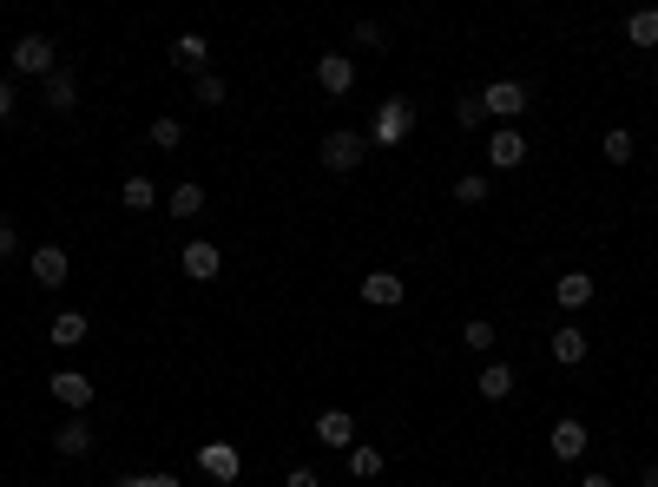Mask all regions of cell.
Wrapping results in <instances>:
<instances>
[{"instance_id": "83f0119b", "label": "cell", "mask_w": 658, "mask_h": 487, "mask_svg": "<svg viewBox=\"0 0 658 487\" xmlns=\"http://www.w3.org/2000/svg\"><path fill=\"white\" fill-rule=\"evenodd\" d=\"M481 119H487V106H481V93H468V99H461V106H455V126H481Z\"/></svg>"}, {"instance_id": "e0dca14e", "label": "cell", "mask_w": 658, "mask_h": 487, "mask_svg": "<svg viewBox=\"0 0 658 487\" xmlns=\"http://www.w3.org/2000/svg\"><path fill=\"white\" fill-rule=\"evenodd\" d=\"M626 40H632L639 53H652V47H658V7H639V14L626 20Z\"/></svg>"}, {"instance_id": "6da1fadb", "label": "cell", "mask_w": 658, "mask_h": 487, "mask_svg": "<svg viewBox=\"0 0 658 487\" xmlns=\"http://www.w3.org/2000/svg\"><path fill=\"white\" fill-rule=\"evenodd\" d=\"M415 132V106L408 99H382V112H376V126H369V145H382V152H395V145Z\"/></svg>"}, {"instance_id": "7402d4cb", "label": "cell", "mask_w": 658, "mask_h": 487, "mask_svg": "<svg viewBox=\"0 0 658 487\" xmlns=\"http://www.w3.org/2000/svg\"><path fill=\"white\" fill-rule=\"evenodd\" d=\"M349 474H356V481H376V474H382V448L356 441V448H349Z\"/></svg>"}, {"instance_id": "5bb4252c", "label": "cell", "mask_w": 658, "mask_h": 487, "mask_svg": "<svg viewBox=\"0 0 658 487\" xmlns=\"http://www.w3.org/2000/svg\"><path fill=\"white\" fill-rule=\"evenodd\" d=\"M553 297H560V310H586V303H593V277H586V270H566V277L553 283Z\"/></svg>"}, {"instance_id": "5b68a950", "label": "cell", "mask_w": 658, "mask_h": 487, "mask_svg": "<svg viewBox=\"0 0 658 487\" xmlns=\"http://www.w3.org/2000/svg\"><path fill=\"white\" fill-rule=\"evenodd\" d=\"M316 86H323L329 99H343L349 86H356V60H349V53H323V60H316Z\"/></svg>"}, {"instance_id": "9c48e42d", "label": "cell", "mask_w": 658, "mask_h": 487, "mask_svg": "<svg viewBox=\"0 0 658 487\" xmlns=\"http://www.w3.org/2000/svg\"><path fill=\"white\" fill-rule=\"evenodd\" d=\"M178 264H185V277H191V283H211V277L224 270V251L198 237V244H185V257H178Z\"/></svg>"}, {"instance_id": "cb8c5ba5", "label": "cell", "mask_w": 658, "mask_h": 487, "mask_svg": "<svg viewBox=\"0 0 658 487\" xmlns=\"http://www.w3.org/2000/svg\"><path fill=\"white\" fill-rule=\"evenodd\" d=\"M204 211V185H172V218H198Z\"/></svg>"}, {"instance_id": "ffe728a7", "label": "cell", "mask_w": 658, "mask_h": 487, "mask_svg": "<svg viewBox=\"0 0 658 487\" xmlns=\"http://www.w3.org/2000/svg\"><path fill=\"white\" fill-rule=\"evenodd\" d=\"M47 336H53V343H60V349H73V343H86V316H79V310H66V316H53V323H47Z\"/></svg>"}, {"instance_id": "9a60e30c", "label": "cell", "mask_w": 658, "mask_h": 487, "mask_svg": "<svg viewBox=\"0 0 658 487\" xmlns=\"http://www.w3.org/2000/svg\"><path fill=\"white\" fill-rule=\"evenodd\" d=\"M204 60H211V47H204L198 33H178V40H172V66H185V73L204 79Z\"/></svg>"}, {"instance_id": "7a4b0ae2", "label": "cell", "mask_w": 658, "mask_h": 487, "mask_svg": "<svg viewBox=\"0 0 658 487\" xmlns=\"http://www.w3.org/2000/svg\"><path fill=\"white\" fill-rule=\"evenodd\" d=\"M14 73H60V53H53V40L47 33H20L14 40Z\"/></svg>"}, {"instance_id": "ba28073f", "label": "cell", "mask_w": 658, "mask_h": 487, "mask_svg": "<svg viewBox=\"0 0 658 487\" xmlns=\"http://www.w3.org/2000/svg\"><path fill=\"white\" fill-rule=\"evenodd\" d=\"M316 441H323V448H356V415H349V409H323V415H316Z\"/></svg>"}, {"instance_id": "7c38bea8", "label": "cell", "mask_w": 658, "mask_h": 487, "mask_svg": "<svg viewBox=\"0 0 658 487\" xmlns=\"http://www.w3.org/2000/svg\"><path fill=\"white\" fill-rule=\"evenodd\" d=\"M198 461H204V474H211V481H224V487L237 481V468H244L231 441H211V448H198Z\"/></svg>"}, {"instance_id": "d6986e66", "label": "cell", "mask_w": 658, "mask_h": 487, "mask_svg": "<svg viewBox=\"0 0 658 487\" xmlns=\"http://www.w3.org/2000/svg\"><path fill=\"white\" fill-rule=\"evenodd\" d=\"M481 395H487V402H507V395H514V369H507V362H487V369H481Z\"/></svg>"}, {"instance_id": "277c9868", "label": "cell", "mask_w": 658, "mask_h": 487, "mask_svg": "<svg viewBox=\"0 0 658 487\" xmlns=\"http://www.w3.org/2000/svg\"><path fill=\"white\" fill-rule=\"evenodd\" d=\"M362 152H369V139H362V132H349V126H336V132L323 139V165H329V172H356Z\"/></svg>"}, {"instance_id": "4316f807", "label": "cell", "mask_w": 658, "mask_h": 487, "mask_svg": "<svg viewBox=\"0 0 658 487\" xmlns=\"http://www.w3.org/2000/svg\"><path fill=\"white\" fill-rule=\"evenodd\" d=\"M152 145L178 152V145H185V126H178V119H152Z\"/></svg>"}, {"instance_id": "d590c367", "label": "cell", "mask_w": 658, "mask_h": 487, "mask_svg": "<svg viewBox=\"0 0 658 487\" xmlns=\"http://www.w3.org/2000/svg\"><path fill=\"white\" fill-rule=\"evenodd\" d=\"M639 487H658V468H645V474H639Z\"/></svg>"}, {"instance_id": "3957f363", "label": "cell", "mask_w": 658, "mask_h": 487, "mask_svg": "<svg viewBox=\"0 0 658 487\" xmlns=\"http://www.w3.org/2000/svg\"><path fill=\"white\" fill-rule=\"evenodd\" d=\"M47 389H53V402H60V409H93V395H99L86 369H53Z\"/></svg>"}, {"instance_id": "d4e9b609", "label": "cell", "mask_w": 658, "mask_h": 487, "mask_svg": "<svg viewBox=\"0 0 658 487\" xmlns=\"http://www.w3.org/2000/svg\"><path fill=\"white\" fill-rule=\"evenodd\" d=\"M599 152H606V165H632V132H626V126H612Z\"/></svg>"}, {"instance_id": "4fadbf2b", "label": "cell", "mask_w": 658, "mask_h": 487, "mask_svg": "<svg viewBox=\"0 0 658 487\" xmlns=\"http://www.w3.org/2000/svg\"><path fill=\"white\" fill-rule=\"evenodd\" d=\"M586 435H593V428L573 422V415H566V422H553V455H560V461H580V455H586Z\"/></svg>"}, {"instance_id": "44dd1931", "label": "cell", "mask_w": 658, "mask_h": 487, "mask_svg": "<svg viewBox=\"0 0 658 487\" xmlns=\"http://www.w3.org/2000/svg\"><path fill=\"white\" fill-rule=\"evenodd\" d=\"M47 106H53V112H73V106H79L73 73H47Z\"/></svg>"}, {"instance_id": "8992f818", "label": "cell", "mask_w": 658, "mask_h": 487, "mask_svg": "<svg viewBox=\"0 0 658 487\" xmlns=\"http://www.w3.org/2000/svg\"><path fill=\"white\" fill-rule=\"evenodd\" d=\"M481 106L494 112V119H520V112H527V86H520V79H494L481 93Z\"/></svg>"}, {"instance_id": "30bf717a", "label": "cell", "mask_w": 658, "mask_h": 487, "mask_svg": "<svg viewBox=\"0 0 658 487\" xmlns=\"http://www.w3.org/2000/svg\"><path fill=\"white\" fill-rule=\"evenodd\" d=\"M487 165H494V172H520V165H527V139H520V132H494V139H487Z\"/></svg>"}, {"instance_id": "e575fe53", "label": "cell", "mask_w": 658, "mask_h": 487, "mask_svg": "<svg viewBox=\"0 0 658 487\" xmlns=\"http://www.w3.org/2000/svg\"><path fill=\"white\" fill-rule=\"evenodd\" d=\"M580 487H612V474H580Z\"/></svg>"}, {"instance_id": "836d02e7", "label": "cell", "mask_w": 658, "mask_h": 487, "mask_svg": "<svg viewBox=\"0 0 658 487\" xmlns=\"http://www.w3.org/2000/svg\"><path fill=\"white\" fill-rule=\"evenodd\" d=\"M14 244H20V231H14L7 218H0V257H14Z\"/></svg>"}, {"instance_id": "484cf974", "label": "cell", "mask_w": 658, "mask_h": 487, "mask_svg": "<svg viewBox=\"0 0 658 487\" xmlns=\"http://www.w3.org/2000/svg\"><path fill=\"white\" fill-rule=\"evenodd\" d=\"M461 343H468V349H494V323H487V316H468V323H461Z\"/></svg>"}, {"instance_id": "f546056e", "label": "cell", "mask_w": 658, "mask_h": 487, "mask_svg": "<svg viewBox=\"0 0 658 487\" xmlns=\"http://www.w3.org/2000/svg\"><path fill=\"white\" fill-rule=\"evenodd\" d=\"M198 106H224V79H218V73L198 79Z\"/></svg>"}, {"instance_id": "d6a6232c", "label": "cell", "mask_w": 658, "mask_h": 487, "mask_svg": "<svg viewBox=\"0 0 658 487\" xmlns=\"http://www.w3.org/2000/svg\"><path fill=\"white\" fill-rule=\"evenodd\" d=\"M283 481H290V487H323V481H316V468H290Z\"/></svg>"}, {"instance_id": "1f68e13d", "label": "cell", "mask_w": 658, "mask_h": 487, "mask_svg": "<svg viewBox=\"0 0 658 487\" xmlns=\"http://www.w3.org/2000/svg\"><path fill=\"white\" fill-rule=\"evenodd\" d=\"M119 487H178V481H172V474H126Z\"/></svg>"}, {"instance_id": "8fae6325", "label": "cell", "mask_w": 658, "mask_h": 487, "mask_svg": "<svg viewBox=\"0 0 658 487\" xmlns=\"http://www.w3.org/2000/svg\"><path fill=\"white\" fill-rule=\"evenodd\" d=\"M66 270H73V264H66L60 244H40V251H33V283H40V290H60Z\"/></svg>"}, {"instance_id": "ac0fdd59", "label": "cell", "mask_w": 658, "mask_h": 487, "mask_svg": "<svg viewBox=\"0 0 658 487\" xmlns=\"http://www.w3.org/2000/svg\"><path fill=\"white\" fill-rule=\"evenodd\" d=\"M119 205H126V211H152V205H158V185H152V178H139V172H132L126 185H119Z\"/></svg>"}, {"instance_id": "52a82bcc", "label": "cell", "mask_w": 658, "mask_h": 487, "mask_svg": "<svg viewBox=\"0 0 658 487\" xmlns=\"http://www.w3.org/2000/svg\"><path fill=\"white\" fill-rule=\"evenodd\" d=\"M402 297H408V283L395 277V270H369V277H362V303H376V310H395Z\"/></svg>"}, {"instance_id": "4dcf8cb0", "label": "cell", "mask_w": 658, "mask_h": 487, "mask_svg": "<svg viewBox=\"0 0 658 487\" xmlns=\"http://www.w3.org/2000/svg\"><path fill=\"white\" fill-rule=\"evenodd\" d=\"M14 106H20V93H14V79H0V126L14 119Z\"/></svg>"}, {"instance_id": "f1b7e54d", "label": "cell", "mask_w": 658, "mask_h": 487, "mask_svg": "<svg viewBox=\"0 0 658 487\" xmlns=\"http://www.w3.org/2000/svg\"><path fill=\"white\" fill-rule=\"evenodd\" d=\"M455 198H461V205H481V198H487V178H455Z\"/></svg>"}, {"instance_id": "2e32d148", "label": "cell", "mask_w": 658, "mask_h": 487, "mask_svg": "<svg viewBox=\"0 0 658 487\" xmlns=\"http://www.w3.org/2000/svg\"><path fill=\"white\" fill-rule=\"evenodd\" d=\"M53 448H60L66 461L93 455V428H86V422H60V435H53Z\"/></svg>"}, {"instance_id": "603a6c76", "label": "cell", "mask_w": 658, "mask_h": 487, "mask_svg": "<svg viewBox=\"0 0 658 487\" xmlns=\"http://www.w3.org/2000/svg\"><path fill=\"white\" fill-rule=\"evenodd\" d=\"M553 362H586V336L566 323V330H553Z\"/></svg>"}]
</instances>
